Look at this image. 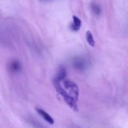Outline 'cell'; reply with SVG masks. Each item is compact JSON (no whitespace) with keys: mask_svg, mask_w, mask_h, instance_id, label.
<instances>
[{"mask_svg":"<svg viewBox=\"0 0 128 128\" xmlns=\"http://www.w3.org/2000/svg\"><path fill=\"white\" fill-rule=\"evenodd\" d=\"M66 69H65V68L60 67V68L59 69L56 78H54V81L60 82L61 80H64V79L66 78Z\"/></svg>","mask_w":128,"mask_h":128,"instance_id":"6","label":"cell"},{"mask_svg":"<svg viewBox=\"0 0 128 128\" xmlns=\"http://www.w3.org/2000/svg\"><path fill=\"white\" fill-rule=\"evenodd\" d=\"M64 87L70 91V93L72 94L71 96L77 101L79 96V88L77 85L72 81L65 80L64 81Z\"/></svg>","mask_w":128,"mask_h":128,"instance_id":"2","label":"cell"},{"mask_svg":"<svg viewBox=\"0 0 128 128\" xmlns=\"http://www.w3.org/2000/svg\"><path fill=\"white\" fill-rule=\"evenodd\" d=\"M54 82L55 88H56L57 92H58L60 94H61V96H62V97L63 98L65 102L67 103V104L68 105L73 111H76V112L78 111V107L77 103H76V100H75L72 96H71V95L69 94L66 92V90L61 86L60 82L54 81Z\"/></svg>","mask_w":128,"mask_h":128,"instance_id":"1","label":"cell"},{"mask_svg":"<svg viewBox=\"0 0 128 128\" xmlns=\"http://www.w3.org/2000/svg\"><path fill=\"white\" fill-rule=\"evenodd\" d=\"M10 68L11 71H12L14 72H16L20 71V69H21V66H20V64L18 61H13L10 64Z\"/></svg>","mask_w":128,"mask_h":128,"instance_id":"7","label":"cell"},{"mask_svg":"<svg viewBox=\"0 0 128 128\" xmlns=\"http://www.w3.org/2000/svg\"><path fill=\"white\" fill-rule=\"evenodd\" d=\"M73 66L78 70L82 71L84 70L86 67V61L84 58L80 57H78L74 60Z\"/></svg>","mask_w":128,"mask_h":128,"instance_id":"3","label":"cell"},{"mask_svg":"<svg viewBox=\"0 0 128 128\" xmlns=\"http://www.w3.org/2000/svg\"><path fill=\"white\" fill-rule=\"evenodd\" d=\"M72 20H73V22H72L71 26L72 30L74 31H77L80 30L81 26V21L80 20V19L78 18L77 16H72Z\"/></svg>","mask_w":128,"mask_h":128,"instance_id":"5","label":"cell"},{"mask_svg":"<svg viewBox=\"0 0 128 128\" xmlns=\"http://www.w3.org/2000/svg\"><path fill=\"white\" fill-rule=\"evenodd\" d=\"M91 9L96 15H100L101 13V8H100V5L98 4L96 2H93L91 4Z\"/></svg>","mask_w":128,"mask_h":128,"instance_id":"9","label":"cell"},{"mask_svg":"<svg viewBox=\"0 0 128 128\" xmlns=\"http://www.w3.org/2000/svg\"><path fill=\"white\" fill-rule=\"evenodd\" d=\"M42 1H50V0H41Z\"/></svg>","mask_w":128,"mask_h":128,"instance_id":"11","label":"cell"},{"mask_svg":"<svg viewBox=\"0 0 128 128\" xmlns=\"http://www.w3.org/2000/svg\"><path fill=\"white\" fill-rule=\"evenodd\" d=\"M36 110L38 112V113L40 115H41V116H42V118L44 120H46L48 122H49V123L51 124H53L54 123V121L53 119H52V118H51V116H50V114H48L46 111H44V110H41V109L40 108H36Z\"/></svg>","mask_w":128,"mask_h":128,"instance_id":"4","label":"cell"},{"mask_svg":"<svg viewBox=\"0 0 128 128\" xmlns=\"http://www.w3.org/2000/svg\"><path fill=\"white\" fill-rule=\"evenodd\" d=\"M86 40H87L88 43L90 46H92V47H94L95 41L94 40L93 36H92L91 31H88L87 32H86Z\"/></svg>","mask_w":128,"mask_h":128,"instance_id":"8","label":"cell"},{"mask_svg":"<svg viewBox=\"0 0 128 128\" xmlns=\"http://www.w3.org/2000/svg\"><path fill=\"white\" fill-rule=\"evenodd\" d=\"M31 123L34 126H35V127L36 126L38 128H43V127H42V126L41 124H40V123H38V122H36V121H34V120H32V121H31Z\"/></svg>","mask_w":128,"mask_h":128,"instance_id":"10","label":"cell"}]
</instances>
